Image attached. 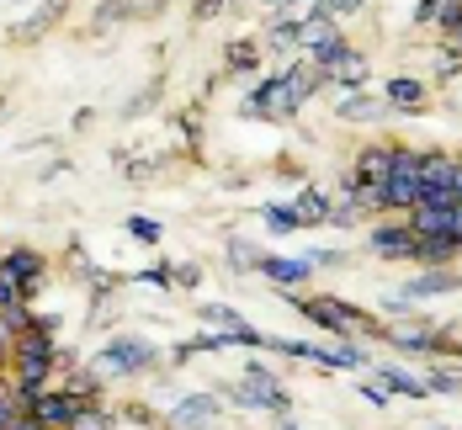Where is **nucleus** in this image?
Instances as JSON below:
<instances>
[{"label":"nucleus","instance_id":"nucleus-1","mask_svg":"<svg viewBox=\"0 0 462 430\" xmlns=\"http://www.w3.org/2000/svg\"><path fill=\"white\" fill-rule=\"evenodd\" d=\"M287 303L303 314V319H314L319 330L340 334V340H351V334H383V325L362 314V308H351V303H340V297H298V292H287Z\"/></svg>","mask_w":462,"mask_h":430},{"label":"nucleus","instance_id":"nucleus-2","mask_svg":"<svg viewBox=\"0 0 462 430\" xmlns=\"http://www.w3.org/2000/svg\"><path fill=\"white\" fill-rule=\"evenodd\" d=\"M154 361V345L139 340V334H117V340H106L101 351L91 356V378H128V372H143Z\"/></svg>","mask_w":462,"mask_h":430},{"label":"nucleus","instance_id":"nucleus-3","mask_svg":"<svg viewBox=\"0 0 462 430\" xmlns=\"http://www.w3.org/2000/svg\"><path fill=\"white\" fill-rule=\"evenodd\" d=\"M314 69H319L329 86H340V91H356L367 80V59L346 43V38H329L324 48H314Z\"/></svg>","mask_w":462,"mask_h":430},{"label":"nucleus","instance_id":"nucleus-4","mask_svg":"<svg viewBox=\"0 0 462 430\" xmlns=\"http://www.w3.org/2000/svg\"><path fill=\"white\" fill-rule=\"evenodd\" d=\"M415 202H420V154H415V149H399L393 176L377 187V207H393V213L404 207V213H410Z\"/></svg>","mask_w":462,"mask_h":430},{"label":"nucleus","instance_id":"nucleus-5","mask_svg":"<svg viewBox=\"0 0 462 430\" xmlns=\"http://www.w3.org/2000/svg\"><path fill=\"white\" fill-rule=\"evenodd\" d=\"M234 404H245V409H292V398H287V388H282L261 361H250V372H245V388L234 393Z\"/></svg>","mask_w":462,"mask_h":430},{"label":"nucleus","instance_id":"nucleus-6","mask_svg":"<svg viewBox=\"0 0 462 430\" xmlns=\"http://www.w3.org/2000/svg\"><path fill=\"white\" fill-rule=\"evenodd\" d=\"M441 292H462V271H452V266H430V271H420V277H410V282L399 287V303H393V308H415V303L441 297Z\"/></svg>","mask_w":462,"mask_h":430},{"label":"nucleus","instance_id":"nucleus-7","mask_svg":"<svg viewBox=\"0 0 462 430\" xmlns=\"http://www.w3.org/2000/svg\"><path fill=\"white\" fill-rule=\"evenodd\" d=\"M388 345H399V351H425V356H441V340L447 334L436 330V325H425V319H404V325H388Z\"/></svg>","mask_w":462,"mask_h":430},{"label":"nucleus","instance_id":"nucleus-8","mask_svg":"<svg viewBox=\"0 0 462 430\" xmlns=\"http://www.w3.org/2000/svg\"><path fill=\"white\" fill-rule=\"evenodd\" d=\"M218 420V398L213 393H191V398H181L171 415H165V430H202Z\"/></svg>","mask_w":462,"mask_h":430},{"label":"nucleus","instance_id":"nucleus-9","mask_svg":"<svg viewBox=\"0 0 462 430\" xmlns=\"http://www.w3.org/2000/svg\"><path fill=\"white\" fill-rule=\"evenodd\" d=\"M393 160H399V143H367L362 154H356V181L362 187H383L388 176H393Z\"/></svg>","mask_w":462,"mask_h":430},{"label":"nucleus","instance_id":"nucleus-10","mask_svg":"<svg viewBox=\"0 0 462 430\" xmlns=\"http://www.w3.org/2000/svg\"><path fill=\"white\" fill-rule=\"evenodd\" d=\"M367 244L383 255V261H415V250H420V239H415L410 224H383V229H372Z\"/></svg>","mask_w":462,"mask_h":430},{"label":"nucleus","instance_id":"nucleus-11","mask_svg":"<svg viewBox=\"0 0 462 430\" xmlns=\"http://www.w3.org/2000/svg\"><path fill=\"white\" fill-rule=\"evenodd\" d=\"M0 271H5V277H11V282L22 287V292H32V287L43 282V255H38V250H27V244H16V250H5V255H0Z\"/></svg>","mask_w":462,"mask_h":430},{"label":"nucleus","instance_id":"nucleus-12","mask_svg":"<svg viewBox=\"0 0 462 430\" xmlns=\"http://www.w3.org/2000/svg\"><path fill=\"white\" fill-rule=\"evenodd\" d=\"M266 282L277 287H303L314 277V266H309V255H261V266H255Z\"/></svg>","mask_w":462,"mask_h":430},{"label":"nucleus","instance_id":"nucleus-13","mask_svg":"<svg viewBox=\"0 0 462 430\" xmlns=\"http://www.w3.org/2000/svg\"><path fill=\"white\" fill-rule=\"evenodd\" d=\"M383 101H388V106H399V112H425L430 91H425V80L399 75V80H388V86H383Z\"/></svg>","mask_w":462,"mask_h":430},{"label":"nucleus","instance_id":"nucleus-14","mask_svg":"<svg viewBox=\"0 0 462 430\" xmlns=\"http://www.w3.org/2000/svg\"><path fill=\"white\" fill-rule=\"evenodd\" d=\"M452 154H420V191H452Z\"/></svg>","mask_w":462,"mask_h":430},{"label":"nucleus","instance_id":"nucleus-15","mask_svg":"<svg viewBox=\"0 0 462 430\" xmlns=\"http://www.w3.org/2000/svg\"><path fill=\"white\" fill-rule=\"evenodd\" d=\"M329 38H340V32H335V16H324V11L298 16V48H324Z\"/></svg>","mask_w":462,"mask_h":430},{"label":"nucleus","instance_id":"nucleus-16","mask_svg":"<svg viewBox=\"0 0 462 430\" xmlns=\"http://www.w3.org/2000/svg\"><path fill=\"white\" fill-rule=\"evenodd\" d=\"M383 112H388L383 96H340V117L346 123H377Z\"/></svg>","mask_w":462,"mask_h":430},{"label":"nucleus","instance_id":"nucleus-17","mask_svg":"<svg viewBox=\"0 0 462 430\" xmlns=\"http://www.w3.org/2000/svg\"><path fill=\"white\" fill-rule=\"evenodd\" d=\"M165 0H106L101 11H96V27H106V22H117V16H154Z\"/></svg>","mask_w":462,"mask_h":430},{"label":"nucleus","instance_id":"nucleus-18","mask_svg":"<svg viewBox=\"0 0 462 430\" xmlns=\"http://www.w3.org/2000/svg\"><path fill=\"white\" fill-rule=\"evenodd\" d=\"M64 5H69V0H43V11H38V16H27V22H22V27H16L11 38H16V43H27V38L48 32V27H53V22L64 16Z\"/></svg>","mask_w":462,"mask_h":430},{"label":"nucleus","instance_id":"nucleus-19","mask_svg":"<svg viewBox=\"0 0 462 430\" xmlns=\"http://www.w3.org/2000/svg\"><path fill=\"white\" fill-rule=\"evenodd\" d=\"M457 255H462V244L452 234L420 239V250H415V261H425V266H447V261H457Z\"/></svg>","mask_w":462,"mask_h":430},{"label":"nucleus","instance_id":"nucleus-20","mask_svg":"<svg viewBox=\"0 0 462 430\" xmlns=\"http://www.w3.org/2000/svg\"><path fill=\"white\" fill-rule=\"evenodd\" d=\"M377 382H388V388H399V393H410V398H425V393H430L425 378L404 372V367H393V361H383V367H377Z\"/></svg>","mask_w":462,"mask_h":430},{"label":"nucleus","instance_id":"nucleus-21","mask_svg":"<svg viewBox=\"0 0 462 430\" xmlns=\"http://www.w3.org/2000/svg\"><path fill=\"white\" fill-rule=\"evenodd\" d=\"M266 229H272V234H292V229H309V224H303V213L287 202V207H266Z\"/></svg>","mask_w":462,"mask_h":430},{"label":"nucleus","instance_id":"nucleus-22","mask_svg":"<svg viewBox=\"0 0 462 430\" xmlns=\"http://www.w3.org/2000/svg\"><path fill=\"white\" fill-rule=\"evenodd\" d=\"M229 255H234V271H250V266H261V250H255V244H245V239H234Z\"/></svg>","mask_w":462,"mask_h":430},{"label":"nucleus","instance_id":"nucleus-23","mask_svg":"<svg viewBox=\"0 0 462 430\" xmlns=\"http://www.w3.org/2000/svg\"><path fill=\"white\" fill-rule=\"evenodd\" d=\"M452 38H462V0H441V16H436Z\"/></svg>","mask_w":462,"mask_h":430},{"label":"nucleus","instance_id":"nucleus-24","mask_svg":"<svg viewBox=\"0 0 462 430\" xmlns=\"http://www.w3.org/2000/svg\"><path fill=\"white\" fill-rule=\"evenodd\" d=\"M255 59H261V53L250 43H229V69H255Z\"/></svg>","mask_w":462,"mask_h":430},{"label":"nucleus","instance_id":"nucleus-25","mask_svg":"<svg viewBox=\"0 0 462 430\" xmlns=\"http://www.w3.org/2000/svg\"><path fill=\"white\" fill-rule=\"evenodd\" d=\"M367 0H319L314 11H324V16H351V11H362Z\"/></svg>","mask_w":462,"mask_h":430},{"label":"nucleus","instance_id":"nucleus-26","mask_svg":"<svg viewBox=\"0 0 462 430\" xmlns=\"http://www.w3.org/2000/svg\"><path fill=\"white\" fill-rule=\"evenodd\" d=\"M22 297H27V292H22V287H16L11 277H5V271H0V308H16Z\"/></svg>","mask_w":462,"mask_h":430},{"label":"nucleus","instance_id":"nucleus-27","mask_svg":"<svg viewBox=\"0 0 462 430\" xmlns=\"http://www.w3.org/2000/svg\"><path fill=\"white\" fill-rule=\"evenodd\" d=\"M128 234H139L143 244H154V239H160V229H154L149 218H128Z\"/></svg>","mask_w":462,"mask_h":430},{"label":"nucleus","instance_id":"nucleus-28","mask_svg":"<svg viewBox=\"0 0 462 430\" xmlns=\"http://www.w3.org/2000/svg\"><path fill=\"white\" fill-rule=\"evenodd\" d=\"M218 11H224V0H197V5H191L197 22H208V16H218Z\"/></svg>","mask_w":462,"mask_h":430},{"label":"nucleus","instance_id":"nucleus-29","mask_svg":"<svg viewBox=\"0 0 462 430\" xmlns=\"http://www.w3.org/2000/svg\"><path fill=\"white\" fill-rule=\"evenodd\" d=\"M441 16V0H420L415 5V22H436Z\"/></svg>","mask_w":462,"mask_h":430},{"label":"nucleus","instance_id":"nucleus-30","mask_svg":"<svg viewBox=\"0 0 462 430\" xmlns=\"http://www.w3.org/2000/svg\"><path fill=\"white\" fill-rule=\"evenodd\" d=\"M362 398H367V404H388V388H377V382H367V388H362Z\"/></svg>","mask_w":462,"mask_h":430},{"label":"nucleus","instance_id":"nucleus-31","mask_svg":"<svg viewBox=\"0 0 462 430\" xmlns=\"http://www.w3.org/2000/svg\"><path fill=\"white\" fill-rule=\"evenodd\" d=\"M5 430H43V425H38L32 415H22V420H11V425H5Z\"/></svg>","mask_w":462,"mask_h":430},{"label":"nucleus","instance_id":"nucleus-32","mask_svg":"<svg viewBox=\"0 0 462 430\" xmlns=\"http://www.w3.org/2000/svg\"><path fill=\"white\" fill-rule=\"evenodd\" d=\"M452 197L462 202V160H457V170H452Z\"/></svg>","mask_w":462,"mask_h":430},{"label":"nucleus","instance_id":"nucleus-33","mask_svg":"<svg viewBox=\"0 0 462 430\" xmlns=\"http://www.w3.org/2000/svg\"><path fill=\"white\" fill-rule=\"evenodd\" d=\"M11 425V404H5V398H0V430Z\"/></svg>","mask_w":462,"mask_h":430},{"label":"nucleus","instance_id":"nucleus-34","mask_svg":"<svg viewBox=\"0 0 462 430\" xmlns=\"http://www.w3.org/2000/svg\"><path fill=\"white\" fill-rule=\"evenodd\" d=\"M282 430H298V425H282Z\"/></svg>","mask_w":462,"mask_h":430},{"label":"nucleus","instance_id":"nucleus-35","mask_svg":"<svg viewBox=\"0 0 462 430\" xmlns=\"http://www.w3.org/2000/svg\"><path fill=\"white\" fill-rule=\"evenodd\" d=\"M430 430H447V425H430Z\"/></svg>","mask_w":462,"mask_h":430},{"label":"nucleus","instance_id":"nucleus-36","mask_svg":"<svg viewBox=\"0 0 462 430\" xmlns=\"http://www.w3.org/2000/svg\"><path fill=\"white\" fill-rule=\"evenodd\" d=\"M452 351H462V345H452Z\"/></svg>","mask_w":462,"mask_h":430},{"label":"nucleus","instance_id":"nucleus-37","mask_svg":"<svg viewBox=\"0 0 462 430\" xmlns=\"http://www.w3.org/2000/svg\"><path fill=\"white\" fill-rule=\"evenodd\" d=\"M457 160H462V154H457Z\"/></svg>","mask_w":462,"mask_h":430}]
</instances>
